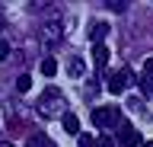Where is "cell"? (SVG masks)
<instances>
[{
  "mask_svg": "<svg viewBox=\"0 0 153 147\" xmlns=\"http://www.w3.org/2000/svg\"><path fill=\"white\" fill-rule=\"evenodd\" d=\"M38 115L42 118H54V115L64 118L67 115V102H64V96H61L54 87L42 93V99H38Z\"/></svg>",
  "mask_w": 153,
  "mask_h": 147,
  "instance_id": "cell-1",
  "label": "cell"
},
{
  "mask_svg": "<svg viewBox=\"0 0 153 147\" xmlns=\"http://www.w3.org/2000/svg\"><path fill=\"white\" fill-rule=\"evenodd\" d=\"M93 125L96 128H118V125H121V109H118V106H99V109H93Z\"/></svg>",
  "mask_w": 153,
  "mask_h": 147,
  "instance_id": "cell-2",
  "label": "cell"
},
{
  "mask_svg": "<svg viewBox=\"0 0 153 147\" xmlns=\"http://www.w3.org/2000/svg\"><path fill=\"white\" fill-rule=\"evenodd\" d=\"M131 80H134V70H131V67L115 70L112 77H108V93H124V90L131 87Z\"/></svg>",
  "mask_w": 153,
  "mask_h": 147,
  "instance_id": "cell-3",
  "label": "cell"
},
{
  "mask_svg": "<svg viewBox=\"0 0 153 147\" xmlns=\"http://www.w3.org/2000/svg\"><path fill=\"white\" fill-rule=\"evenodd\" d=\"M118 144H121V147H137V144H143V137L137 134V128H134V125L121 122V125H118Z\"/></svg>",
  "mask_w": 153,
  "mask_h": 147,
  "instance_id": "cell-4",
  "label": "cell"
},
{
  "mask_svg": "<svg viewBox=\"0 0 153 147\" xmlns=\"http://www.w3.org/2000/svg\"><path fill=\"white\" fill-rule=\"evenodd\" d=\"M42 42L45 45H57L61 42V19H51L42 26Z\"/></svg>",
  "mask_w": 153,
  "mask_h": 147,
  "instance_id": "cell-5",
  "label": "cell"
},
{
  "mask_svg": "<svg viewBox=\"0 0 153 147\" xmlns=\"http://www.w3.org/2000/svg\"><path fill=\"white\" fill-rule=\"evenodd\" d=\"M61 125H64V131H67V134H80V118H76L74 112H67V115L61 118Z\"/></svg>",
  "mask_w": 153,
  "mask_h": 147,
  "instance_id": "cell-6",
  "label": "cell"
},
{
  "mask_svg": "<svg viewBox=\"0 0 153 147\" xmlns=\"http://www.w3.org/2000/svg\"><path fill=\"white\" fill-rule=\"evenodd\" d=\"M105 32H108V26H105V22H93V26H89V39H93V45H102Z\"/></svg>",
  "mask_w": 153,
  "mask_h": 147,
  "instance_id": "cell-7",
  "label": "cell"
},
{
  "mask_svg": "<svg viewBox=\"0 0 153 147\" xmlns=\"http://www.w3.org/2000/svg\"><path fill=\"white\" fill-rule=\"evenodd\" d=\"M93 61H96V67L102 70L105 64H108V48H105V45H93Z\"/></svg>",
  "mask_w": 153,
  "mask_h": 147,
  "instance_id": "cell-8",
  "label": "cell"
},
{
  "mask_svg": "<svg viewBox=\"0 0 153 147\" xmlns=\"http://www.w3.org/2000/svg\"><path fill=\"white\" fill-rule=\"evenodd\" d=\"M26 147H54V144H51L48 134H32V137H26Z\"/></svg>",
  "mask_w": 153,
  "mask_h": 147,
  "instance_id": "cell-9",
  "label": "cell"
},
{
  "mask_svg": "<svg viewBox=\"0 0 153 147\" xmlns=\"http://www.w3.org/2000/svg\"><path fill=\"white\" fill-rule=\"evenodd\" d=\"M67 74H70V77H83V74H86V64L80 58H74V61H70V67H67Z\"/></svg>",
  "mask_w": 153,
  "mask_h": 147,
  "instance_id": "cell-10",
  "label": "cell"
},
{
  "mask_svg": "<svg viewBox=\"0 0 153 147\" xmlns=\"http://www.w3.org/2000/svg\"><path fill=\"white\" fill-rule=\"evenodd\" d=\"M42 74H45V77H54V74H57V61L54 58H45V61H42Z\"/></svg>",
  "mask_w": 153,
  "mask_h": 147,
  "instance_id": "cell-11",
  "label": "cell"
},
{
  "mask_svg": "<svg viewBox=\"0 0 153 147\" xmlns=\"http://www.w3.org/2000/svg\"><path fill=\"white\" fill-rule=\"evenodd\" d=\"M105 10H112V13H124V10H128V3H124V0H105Z\"/></svg>",
  "mask_w": 153,
  "mask_h": 147,
  "instance_id": "cell-12",
  "label": "cell"
},
{
  "mask_svg": "<svg viewBox=\"0 0 153 147\" xmlns=\"http://www.w3.org/2000/svg\"><path fill=\"white\" fill-rule=\"evenodd\" d=\"M143 80L153 87V58H147V61H143Z\"/></svg>",
  "mask_w": 153,
  "mask_h": 147,
  "instance_id": "cell-13",
  "label": "cell"
},
{
  "mask_svg": "<svg viewBox=\"0 0 153 147\" xmlns=\"http://www.w3.org/2000/svg\"><path fill=\"white\" fill-rule=\"evenodd\" d=\"M29 87H32V77H29V74H22V77L16 80V90H19V93H26Z\"/></svg>",
  "mask_w": 153,
  "mask_h": 147,
  "instance_id": "cell-14",
  "label": "cell"
},
{
  "mask_svg": "<svg viewBox=\"0 0 153 147\" xmlns=\"http://www.w3.org/2000/svg\"><path fill=\"white\" fill-rule=\"evenodd\" d=\"M80 141H76V147H96V137L93 134H76Z\"/></svg>",
  "mask_w": 153,
  "mask_h": 147,
  "instance_id": "cell-15",
  "label": "cell"
},
{
  "mask_svg": "<svg viewBox=\"0 0 153 147\" xmlns=\"http://www.w3.org/2000/svg\"><path fill=\"white\" fill-rule=\"evenodd\" d=\"M96 147H115V141L105 137V134H99V137H96Z\"/></svg>",
  "mask_w": 153,
  "mask_h": 147,
  "instance_id": "cell-16",
  "label": "cell"
},
{
  "mask_svg": "<svg viewBox=\"0 0 153 147\" xmlns=\"http://www.w3.org/2000/svg\"><path fill=\"white\" fill-rule=\"evenodd\" d=\"M140 96H153V87H150L143 77H140Z\"/></svg>",
  "mask_w": 153,
  "mask_h": 147,
  "instance_id": "cell-17",
  "label": "cell"
},
{
  "mask_svg": "<svg viewBox=\"0 0 153 147\" xmlns=\"http://www.w3.org/2000/svg\"><path fill=\"white\" fill-rule=\"evenodd\" d=\"M3 58H10V45L0 39V61H3Z\"/></svg>",
  "mask_w": 153,
  "mask_h": 147,
  "instance_id": "cell-18",
  "label": "cell"
},
{
  "mask_svg": "<svg viewBox=\"0 0 153 147\" xmlns=\"http://www.w3.org/2000/svg\"><path fill=\"white\" fill-rule=\"evenodd\" d=\"M3 26H7V19H3V13H0V29H3Z\"/></svg>",
  "mask_w": 153,
  "mask_h": 147,
  "instance_id": "cell-19",
  "label": "cell"
},
{
  "mask_svg": "<svg viewBox=\"0 0 153 147\" xmlns=\"http://www.w3.org/2000/svg\"><path fill=\"white\" fill-rule=\"evenodd\" d=\"M0 147H13V144H10V141H0Z\"/></svg>",
  "mask_w": 153,
  "mask_h": 147,
  "instance_id": "cell-20",
  "label": "cell"
},
{
  "mask_svg": "<svg viewBox=\"0 0 153 147\" xmlns=\"http://www.w3.org/2000/svg\"><path fill=\"white\" fill-rule=\"evenodd\" d=\"M143 147H153V141H147V144H143Z\"/></svg>",
  "mask_w": 153,
  "mask_h": 147,
  "instance_id": "cell-21",
  "label": "cell"
}]
</instances>
